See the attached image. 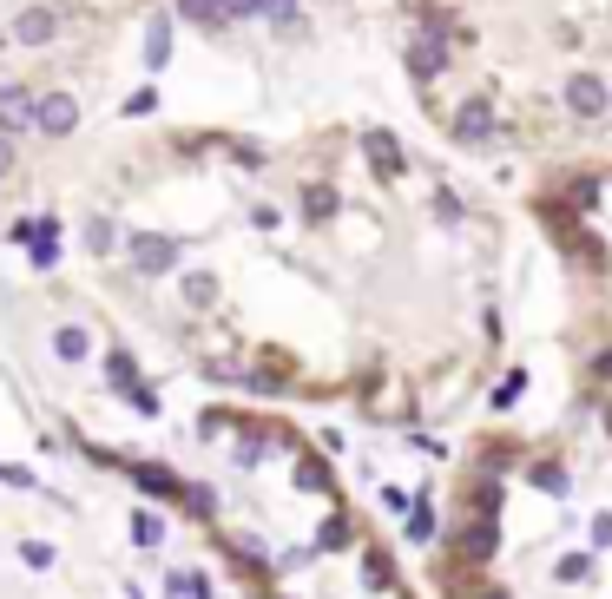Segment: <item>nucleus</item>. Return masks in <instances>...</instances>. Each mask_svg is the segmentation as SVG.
Returning <instances> with one entry per match:
<instances>
[{"instance_id":"c85d7f7f","label":"nucleus","mask_w":612,"mask_h":599,"mask_svg":"<svg viewBox=\"0 0 612 599\" xmlns=\"http://www.w3.org/2000/svg\"><path fill=\"white\" fill-rule=\"evenodd\" d=\"M474 599H514V593H507V586H487V593H474Z\"/></svg>"},{"instance_id":"39448f33","label":"nucleus","mask_w":612,"mask_h":599,"mask_svg":"<svg viewBox=\"0 0 612 599\" xmlns=\"http://www.w3.org/2000/svg\"><path fill=\"white\" fill-rule=\"evenodd\" d=\"M126 474H132V481H139L145 494H158V501H185V481H178L172 468H158V461H132Z\"/></svg>"},{"instance_id":"2eb2a0df","label":"nucleus","mask_w":612,"mask_h":599,"mask_svg":"<svg viewBox=\"0 0 612 599\" xmlns=\"http://www.w3.org/2000/svg\"><path fill=\"white\" fill-rule=\"evenodd\" d=\"M178 7H185L191 20H204V27H224V20H231V14H224V0H178Z\"/></svg>"},{"instance_id":"bb28decb","label":"nucleus","mask_w":612,"mask_h":599,"mask_svg":"<svg viewBox=\"0 0 612 599\" xmlns=\"http://www.w3.org/2000/svg\"><path fill=\"white\" fill-rule=\"evenodd\" d=\"M593 547H612V514H593Z\"/></svg>"},{"instance_id":"20e7f679","label":"nucleus","mask_w":612,"mask_h":599,"mask_svg":"<svg viewBox=\"0 0 612 599\" xmlns=\"http://www.w3.org/2000/svg\"><path fill=\"white\" fill-rule=\"evenodd\" d=\"M566 106L580 112V119H599V112L612 106V86H606V79H593V73H580V79H566Z\"/></svg>"},{"instance_id":"9d476101","label":"nucleus","mask_w":612,"mask_h":599,"mask_svg":"<svg viewBox=\"0 0 612 599\" xmlns=\"http://www.w3.org/2000/svg\"><path fill=\"white\" fill-rule=\"evenodd\" d=\"M362 152H369L376 178H402V152H395V139H389V132H362Z\"/></svg>"},{"instance_id":"aec40b11","label":"nucleus","mask_w":612,"mask_h":599,"mask_svg":"<svg viewBox=\"0 0 612 599\" xmlns=\"http://www.w3.org/2000/svg\"><path fill=\"white\" fill-rule=\"evenodd\" d=\"M86 251H112V224L106 218H86Z\"/></svg>"},{"instance_id":"423d86ee","label":"nucleus","mask_w":612,"mask_h":599,"mask_svg":"<svg viewBox=\"0 0 612 599\" xmlns=\"http://www.w3.org/2000/svg\"><path fill=\"white\" fill-rule=\"evenodd\" d=\"M487 132H494V106H487V99H468V106L455 112V139L461 145H487Z\"/></svg>"},{"instance_id":"cd10ccee","label":"nucleus","mask_w":612,"mask_h":599,"mask_svg":"<svg viewBox=\"0 0 612 599\" xmlns=\"http://www.w3.org/2000/svg\"><path fill=\"white\" fill-rule=\"evenodd\" d=\"M0 172H14V145H7V132H0Z\"/></svg>"},{"instance_id":"a878e982","label":"nucleus","mask_w":612,"mask_h":599,"mask_svg":"<svg viewBox=\"0 0 612 599\" xmlns=\"http://www.w3.org/2000/svg\"><path fill=\"white\" fill-rule=\"evenodd\" d=\"M185 297L191 303H211V277H185Z\"/></svg>"},{"instance_id":"7ed1b4c3","label":"nucleus","mask_w":612,"mask_h":599,"mask_svg":"<svg viewBox=\"0 0 612 599\" xmlns=\"http://www.w3.org/2000/svg\"><path fill=\"white\" fill-rule=\"evenodd\" d=\"M33 126L47 132V139H66V132L79 126V106L66 93H40V106H33Z\"/></svg>"},{"instance_id":"1a4fd4ad","label":"nucleus","mask_w":612,"mask_h":599,"mask_svg":"<svg viewBox=\"0 0 612 599\" xmlns=\"http://www.w3.org/2000/svg\"><path fill=\"white\" fill-rule=\"evenodd\" d=\"M132 264H139V270H172L178 264V244H172V237H132Z\"/></svg>"},{"instance_id":"f8f14e48","label":"nucleus","mask_w":612,"mask_h":599,"mask_svg":"<svg viewBox=\"0 0 612 599\" xmlns=\"http://www.w3.org/2000/svg\"><path fill=\"white\" fill-rule=\"evenodd\" d=\"M534 488L540 494H566V488H573V474H566L560 461H534Z\"/></svg>"},{"instance_id":"f257e3e1","label":"nucleus","mask_w":612,"mask_h":599,"mask_svg":"<svg viewBox=\"0 0 612 599\" xmlns=\"http://www.w3.org/2000/svg\"><path fill=\"white\" fill-rule=\"evenodd\" d=\"M448 40H455V33H448V20L422 27L415 40H408V73H415V79H435V73H441V60H448Z\"/></svg>"},{"instance_id":"b1692460","label":"nucleus","mask_w":612,"mask_h":599,"mask_svg":"<svg viewBox=\"0 0 612 599\" xmlns=\"http://www.w3.org/2000/svg\"><path fill=\"white\" fill-rule=\"evenodd\" d=\"M20 560H27V567H53V547H47V540H27V547H20Z\"/></svg>"},{"instance_id":"6ab92c4d","label":"nucleus","mask_w":612,"mask_h":599,"mask_svg":"<svg viewBox=\"0 0 612 599\" xmlns=\"http://www.w3.org/2000/svg\"><path fill=\"white\" fill-rule=\"evenodd\" d=\"M362 580H369V586H389V580H395L389 553H369V567H362Z\"/></svg>"},{"instance_id":"9b49d317","label":"nucleus","mask_w":612,"mask_h":599,"mask_svg":"<svg viewBox=\"0 0 612 599\" xmlns=\"http://www.w3.org/2000/svg\"><path fill=\"white\" fill-rule=\"evenodd\" d=\"M297 488H310V494H330L336 481H330V468H323L316 455H303V461H297Z\"/></svg>"},{"instance_id":"f3484780","label":"nucleus","mask_w":612,"mask_h":599,"mask_svg":"<svg viewBox=\"0 0 612 599\" xmlns=\"http://www.w3.org/2000/svg\"><path fill=\"white\" fill-rule=\"evenodd\" d=\"M349 540H356V534H349V521H343V514H330V521H323V534H316V547H349Z\"/></svg>"},{"instance_id":"c756f323","label":"nucleus","mask_w":612,"mask_h":599,"mask_svg":"<svg viewBox=\"0 0 612 599\" xmlns=\"http://www.w3.org/2000/svg\"><path fill=\"white\" fill-rule=\"evenodd\" d=\"M264 599H290V593H264Z\"/></svg>"},{"instance_id":"4be33fe9","label":"nucleus","mask_w":612,"mask_h":599,"mask_svg":"<svg viewBox=\"0 0 612 599\" xmlns=\"http://www.w3.org/2000/svg\"><path fill=\"white\" fill-rule=\"evenodd\" d=\"M566 198H573L580 211H593L599 205V185H593V178H580V185H566Z\"/></svg>"},{"instance_id":"6e6552de","label":"nucleus","mask_w":612,"mask_h":599,"mask_svg":"<svg viewBox=\"0 0 612 599\" xmlns=\"http://www.w3.org/2000/svg\"><path fill=\"white\" fill-rule=\"evenodd\" d=\"M53 27H60V14H53V7H27V14L14 20V40H20V47H47Z\"/></svg>"},{"instance_id":"412c9836","label":"nucleus","mask_w":612,"mask_h":599,"mask_svg":"<svg viewBox=\"0 0 612 599\" xmlns=\"http://www.w3.org/2000/svg\"><path fill=\"white\" fill-rule=\"evenodd\" d=\"M408 540H435V514H428V507L408 514Z\"/></svg>"},{"instance_id":"ddd939ff","label":"nucleus","mask_w":612,"mask_h":599,"mask_svg":"<svg viewBox=\"0 0 612 599\" xmlns=\"http://www.w3.org/2000/svg\"><path fill=\"white\" fill-rule=\"evenodd\" d=\"M132 540H139V547H158V540H165V521H158L152 507H139V514H132Z\"/></svg>"},{"instance_id":"393cba45","label":"nucleus","mask_w":612,"mask_h":599,"mask_svg":"<svg viewBox=\"0 0 612 599\" xmlns=\"http://www.w3.org/2000/svg\"><path fill=\"white\" fill-rule=\"evenodd\" d=\"M165 47H172V40H165V27H152V40H145V60L158 66V60H165Z\"/></svg>"},{"instance_id":"f03ea898","label":"nucleus","mask_w":612,"mask_h":599,"mask_svg":"<svg viewBox=\"0 0 612 599\" xmlns=\"http://www.w3.org/2000/svg\"><path fill=\"white\" fill-rule=\"evenodd\" d=\"M494 547H501V521H461L455 527V560H468V567H487Z\"/></svg>"},{"instance_id":"0eeeda50","label":"nucleus","mask_w":612,"mask_h":599,"mask_svg":"<svg viewBox=\"0 0 612 599\" xmlns=\"http://www.w3.org/2000/svg\"><path fill=\"white\" fill-rule=\"evenodd\" d=\"M33 106H40V99H33L27 86H0V132H27Z\"/></svg>"},{"instance_id":"dca6fc26","label":"nucleus","mask_w":612,"mask_h":599,"mask_svg":"<svg viewBox=\"0 0 612 599\" xmlns=\"http://www.w3.org/2000/svg\"><path fill=\"white\" fill-rule=\"evenodd\" d=\"M53 349H60L66 363H79V356L93 349V336H86V330H60V336H53Z\"/></svg>"},{"instance_id":"4468645a","label":"nucleus","mask_w":612,"mask_h":599,"mask_svg":"<svg viewBox=\"0 0 612 599\" xmlns=\"http://www.w3.org/2000/svg\"><path fill=\"white\" fill-rule=\"evenodd\" d=\"M185 507L198 514V521H211V514H218V494L204 488V481H185Z\"/></svg>"},{"instance_id":"a211bd4d","label":"nucleus","mask_w":612,"mask_h":599,"mask_svg":"<svg viewBox=\"0 0 612 599\" xmlns=\"http://www.w3.org/2000/svg\"><path fill=\"white\" fill-rule=\"evenodd\" d=\"M586 573H593V553H566L560 567H553V580H566V586H573V580H586Z\"/></svg>"},{"instance_id":"5701e85b","label":"nucleus","mask_w":612,"mask_h":599,"mask_svg":"<svg viewBox=\"0 0 612 599\" xmlns=\"http://www.w3.org/2000/svg\"><path fill=\"white\" fill-rule=\"evenodd\" d=\"M520 389H527V376H520V369H514V376H507L501 389H494V409H514V395H520Z\"/></svg>"}]
</instances>
